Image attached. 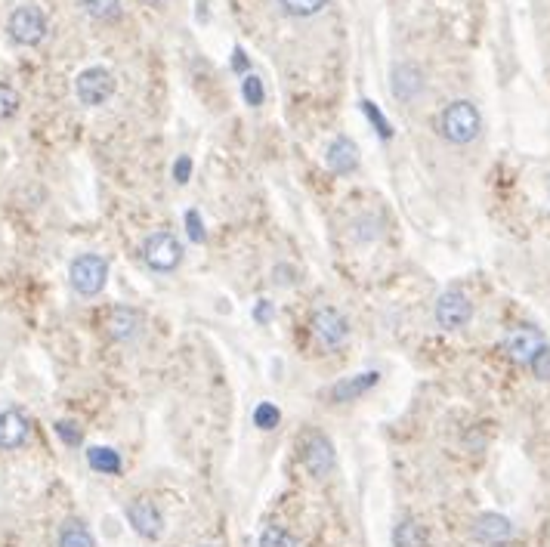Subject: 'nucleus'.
I'll return each mask as SVG.
<instances>
[{
  "label": "nucleus",
  "mask_w": 550,
  "mask_h": 547,
  "mask_svg": "<svg viewBox=\"0 0 550 547\" xmlns=\"http://www.w3.org/2000/svg\"><path fill=\"white\" fill-rule=\"evenodd\" d=\"M439 136L452 146H470L479 130H483V115L470 99H455L439 112Z\"/></svg>",
  "instance_id": "1"
},
{
  "label": "nucleus",
  "mask_w": 550,
  "mask_h": 547,
  "mask_svg": "<svg viewBox=\"0 0 550 547\" xmlns=\"http://www.w3.org/2000/svg\"><path fill=\"white\" fill-rule=\"evenodd\" d=\"M68 282L81 297H96L109 282V260L99 254H81L68 266Z\"/></svg>",
  "instance_id": "2"
},
{
  "label": "nucleus",
  "mask_w": 550,
  "mask_h": 547,
  "mask_svg": "<svg viewBox=\"0 0 550 547\" xmlns=\"http://www.w3.org/2000/svg\"><path fill=\"white\" fill-rule=\"evenodd\" d=\"M143 260L152 272H174L183 263V245L174 232L158 229L152 235H146L143 242Z\"/></svg>",
  "instance_id": "3"
},
{
  "label": "nucleus",
  "mask_w": 550,
  "mask_h": 547,
  "mask_svg": "<svg viewBox=\"0 0 550 547\" xmlns=\"http://www.w3.org/2000/svg\"><path fill=\"white\" fill-rule=\"evenodd\" d=\"M7 34L10 41H16L19 47H38L47 38V16L41 7L22 4L10 13L7 19Z\"/></svg>",
  "instance_id": "4"
},
{
  "label": "nucleus",
  "mask_w": 550,
  "mask_h": 547,
  "mask_svg": "<svg viewBox=\"0 0 550 547\" xmlns=\"http://www.w3.org/2000/svg\"><path fill=\"white\" fill-rule=\"evenodd\" d=\"M547 347V340L538 328L532 325H517V328H510L501 340V350L510 362H517L523 368H529L535 362V356Z\"/></svg>",
  "instance_id": "5"
},
{
  "label": "nucleus",
  "mask_w": 550,
  "mask_h": 547,
  "mask_svg": "<svg viewBox=\"0 0 550 547\" xmlns=\"http://www.w3.org/2000/svg\"><path fill=\"white\" fill-rule=\"evenodd\" d=\"M115 93V75L106 65H90L75 78V96L84 102V106L96 109L102 102H109Z\"/></svg>",
  "instance_id": "6"
},
{
  "label": "nucleus",
  "mask_w": 550,
  "mask_h": 547,
  "mask_svg": "<svg viewBox=\"0 0 550 547\" xmlns=\"http://www.w3.org/2000/svg\"><path fill=\"white\" fill-rule=\"evenodd\" d=\"M433 319L442 331H461L473 319V303L464 291H442L433 306Z\"/></svg>",
  "instance_id": "7"
},
{
  "label": "nucleus",
  "mask_w": 550,
  "mask_h": 547,
  "mask_svg": "<svg viewBox=\"0 0 550 547\" xmlns=\"http://www.w3.org/2000/svg\"><path fill=\"white\" fill-rule=\"evenodd\" d=\"M300 461H303V467H306L309 476H316V480H325V476L337 464V452H334L331 439L325 433H309L303 439V446H300Z\"/></svg>",
  "instance_id": "8"
},
{
  "label": "nucleus",
  "mask_w": 550,
  "mask_h": 547,
  "mask_svg": "<svg viewBox=\"0 0 550 547\" xmlns=\"http://www.w3.org/2000/svg\"><path fill=\"white\" fill-rule=\"evenodd\" d=\"M309 328H313V337H316V344L322 350L343 347V340H347V334H350L347 319H343V313L334 310V306H322V310H316L313 313V322H309Z\"/></svg>",
  "instance_id": "9"
},
{
  "label": "nucleus",
  "mask_w": 550,
  "mask_h": 547,
  "mask_svg": "<svg viewBox=\"0 0 550 547\" xmlns=\"http://www.w3.org/2000/svg\"><path fill=\"white\" fill-rule=\"evenodd\" d=\"M470 535L486 544V547H507L517 538V526H513L504 514H495V510H486V514H479L470 526Z\"/></svg>",
  "instance_id": "10"
},
{
  "label": "nucleus",
  "mask_w": 550,
  "mask_h": 547,
  "mask_svg": "<svg viewBox=\"0 0 550 547\" xmlns=\"http://www.w3.org/2000/svg\"><path fill=\"white\" fill-rule=\"evenodd\" d=\"M127 520L133 526V532L146 538V541H158L164 535V517H161V510L146 501V498H136L127 504Z\"/></svg>",
  "instance_id": "11"
},
{
  "label": "nucleus",
  "mask_w": 550,
  "mask_h": 547,
  "mask_svg": "<svg viewBox=\"0 0 550 547\" xmlns=\"http://www.w3.org/2000/svg\"><path fill=\"white\" fill-rule=\"evenodd\" d=\"M28 436H31L28 418L19 412V408H4V412H0V449L4 452L22 449Z\"/></svg>",
  "instance_id": "12"
},
{
  "label": "nucleus",
  "mask_w": 550,
  "mask_h": 547,
  "mask_svg": "<svg viewBox=\"0 0 550 547\" xmlns=\"http://www.w3.org/2000/svg\"><path fill=\"white\" fill-rule=\"evenodd\" d=\"M106 331L118 344H127V340H136V334L143 331V316L133 310V306H112V313L106 319Z\"/></svg>",
  "instance_id": "13"
},
{
  "label": "nucleus",
  "mask_w": 550,
  "mask_h": 547,
  "mask_svg": "<svg viewBox=\"0 0 550 547\" xmlns=\"http://www.w3.org/2000/svg\"><path fill=\"white\" fill-rule=\"evenodd\" d=\"M390 90L399 102H411L421 90H424V75H421V68L418 65H411V62H399L393 68V75H390Z\"/></svg>",
  "instance_id": "14"
},
{
  "label": "nucleus",
  "mask_w": 550,
  "mask_h": 547,
  "mask_svg": "<svg viewBox=\"0 0 550 547\" xmlns=\"http://www.w3.org/2000/svg\"><path fill=\"white\" fill-rule=\"evenodd\" d=\"M325 161L334 174H353L359 167V149L350 136H337V140H331L325 149Z\"/></svg>",
  "instance_id": "15"
},
{
  "label": "nucleus",
  "mask_w": 550,
  "mask_h": 547,
  "mask_svg": "<svg viewBox=\"0 0 550 547\" xmlns=\"http://www.w3.org/2000/svg\"><path fill=\"white\" fill-rule=\"evenodd\" d=\"M377 381H381V374H377V371H362V374H356V378L340 381V384L331 387V402H350V399H359V396H365L368 390H374Z\"/></svg>",
  "instance_id": "16"
},
{
  "label": "nucleus",
  "mask_w": 550,
  "mask_h": 547,
  "mask_svg": "<svg viewBox=\"0 0 550 547\" xmlns=\"http://www.w3.org/2000/svg\"><path fill=\"white\" fill-rule=\"evenodd\" d=\"M393 544L396 547H427V529L418 520L405 517L393 529Z\"/></svg>",
  "instance_id": "17"
},
{
  "label": "nucleus",
  "mask_w": 550,
  "mask_h": 547,
  "mask_svg": "<svg viewBox=\"0 0 550 547\" xmlns=\"http://www.w3.org/2000/svg\"><path fill=\"white\" fill-rule=\"evenodd\" d=\"M87 464L96 473H106V476L121 473V455L115 449H109V446H90L87 449Z\"/></svg>",
  "instance_id": "18"
},
{
  "label": "nucleus",
  "mask_w": 550,
  "mask_h": 547,
  "mask_svg": "<svg viewBox=\"0 0 550 547\" xmlns=\"http://www.w3.org/2000/svg\"><path fill=\"white\" fill-rule=\"evenodd\" d=\"M56 547H96V544H93L90 529H87L81 520H68V523H62V529H59Z\"/></svg>",
  "instance_id": "19"
},
{
  "label": "nucleus",
  "mask_w": 550,
  "mask_h": 547,
  "mask_svg": "<svg viewBox=\"0 0 550 547\" xmlns=\"http://www.w3.org/2000/svg\"><path fill=\"white\" fill-rule=\"evenodd\" d=\"M260 547H300L297 538L285 526H269L260 535Z\"/></svg>",
  "instance_id": "20"
},
{
  "label": "nucleus",
  "mask_w": 550,
  "mask_h": 547,
  "mask_svg": "<svg viewBox=\"0 0 550 547\" xmlns=\"http://www.w3.org/2000/svg\"><path fill=\"white\" fill-rule=\"evenodd\" d=\"M362 112L368 115V121H371V127L377 130V136H381V140H390V136H393V127H390V121L384 118V112L377 109L371 99H362Z\"/></svg>",
  "instance_id": "21"
},
{
  "label": "nucleus",
  "mask_w": 550,
  "mask_h": 547,
  "mask_svg": "<svg viewBox=\"0 0 550 547\" xmlns=\"http://www.w3.org/2000/svg\"><path fill=\"white\" fill-rule=\"evenodd\" d=\"M279 421H282L279 405H272V402H260V405L254 408V424H257L260 430H275V427H279Z\"/></svg>",
  "instance_id": "22"
},
{
  "label": "nucleus",
  "mask_w": 550,
  "mask_h": 547,
  "mask_svg": "<svg viewBox=\"0 0 550 547\" xmlns=\"http://www.w3.org/2000/svg\"><path fill=\"white\" fill-rule=\"evenodd\" d=\"M279 4H282L285 13L306 19V16H316V13L328 4V0H279Z\"/></svg>",
  "instance_id": "23"
},
{
  "label": "nucleus",
  "mask_w": 550,
  "mask_h": 547,
  "mask_svg": "<svg viewBox=\"0 0 550 547\" xmlns=\"http://www.w3.org/2000/svg\"><path fill=\"white\" fill-rule=\"evenodd\" d=\"M84 10L93 19H115L121 13V0H84Z\"/></svg>",
  "instance_id": "24"
},
{
  "label": "nucleus",
  "mask_w": 550,
  "mask_h": 547,
  "mask_svg": "<svg viewBox=\"0 0 550 547\" xmlns=\"http://www.w3.org/2000/svg\"><path fill=\"white\" fill-rule=\"evenodd\" d=\"M242 93H245V102L251 109L263 106V99H266V90H263V81L257 75H245V84H242Z\"/></svg>",
  "instance_id": "25"
},
{
  "label": "nucleus",
  "mask_w": 550,
  "mask_h": 547,
  "mask_svg": "<svg viewBox=\"0 0 550 547\" xmlns=\"http://www.w3.org/2000/svg\"><path fill=\"white\" fill-rule=\"evenodd\" d=\"M19 112V93L7 84H0V121H7Z\"/></svg>",
  "instance_id": "26"
},
{
  "label": "nucleus",
  "mask_w": 550,
  "mask_h": 547,
  "mask_svg": "<svg viewBox=\"0 0 550 547\" xmlns=\"http://www.w3.org/2000/svg\"><path fill=\"white\" fill-rule=\"evenodd\" d=\"M529 371L535 374V378H538L541 384H550V344L535 356V362L529 365Z\"/></svg>",
  "instance_id": "27"
},
{
  "label": "nucleus",
  "mask_w": 550,
  "mask_h": 547,
  "mask_svg": "<svg viewBox=\"0 0 550 547\" xmlns=\"http://www.w3.org/2000/svg\"><path fill=\"white\" fill-rule=\"evenodd\" d=\"M56 433L65 446H81V427L75 421H56Z\"/></svg>",
  "instance_id": "28"
},
{
  "label": "nucleus",
  "mask_w": 550,
  "mask_h": 547,
  "mask_svg": "<svg viewBox=\"0 0 550 547\" xmlns=\"http://www.w3.org/2000/svg\"><path fill=\"white\" fill-rule=\"evenodd\" d=\"M186 232H189V242L201 245L204 242V223L198 211H186Z\"/></svg>",
  "instance_id": "29"
},
{
  "label": "nucleus",
  "mask_w": 550,
  "mask_h": 547,
  "mask_svg": "<svg viewBox=\"0 0 550 547\" xmlns=\"http://www.w3.org/2000/svg\"><path fill=\"white\" fill-rule=\"evenodd\" d=\"M189 177H192V158L189 155H180L174 161V180L183 186V183H189Z\"/></svg>",
  "instance_id": "30"
},
{
  "label": "nucleus",
  "mask_w": 550,
  "mask_h": 547,
  "mask_svg": "<svg viewBox=\"0 0 550 547\" xmlns=\"http://www.w3.org/2000/svg\"><path fill=\"white\" fill-rule=\"evenodd\" d=\"M272 313H275V306H272L269 300H260V303L254 306V316H257L260 325H266V322L272 319Z\"/></svg>",
  "instance_id": "31"
},
{
  "label": "nucleus",
  "mask_w": 550,
  "mask_h": 547,
  "mask_svg": "<svg viewBox=\"0 0 550 547\" xmlns=\"http://www.w3.org/2000/svg\"><path fill=\"white\" fill-rule=\"evenodd\" d=\"M232 68H235V72H248V56H245V50L242 47H235L232 50Z\"/></svg>",
  "instance_id": "32"
},
{
  "label": "nucleus",
  "mask_w": 550,
  "mask_h": 547,
  "mask_svg": "<svg viewBox=\"0 0 550 547\" xmlns=\"http://www.w3.org/2000/svg\"><path fill=\"white\" fill-rule=\"evenodd\" d=\"M204 547H214V544H204Z\"/></svg>",
  "instance_id": "33"
}]
</instances>
